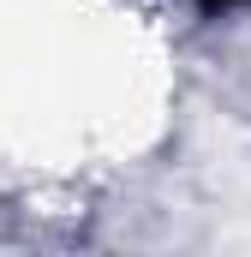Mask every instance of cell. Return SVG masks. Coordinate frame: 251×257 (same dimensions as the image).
Masks as SVG:
<instances>
[{
    "label": "cell",
    "mask_w": 251,
    "mask_h": 257,
    "mask_svg": "<svg viewBox=\"0 0 251 257\" xmlns=\"http://www.w3.org/2000/svg\"><path fill=\"white\" fill-rule=\"evenodd\" d=\"M197 6H209V12H215V6H239V0H197Z\"/></svg>",
    "instance_id": "1"
}]
</instances>
